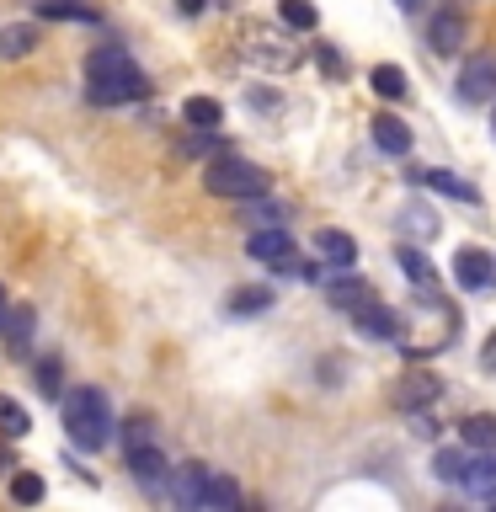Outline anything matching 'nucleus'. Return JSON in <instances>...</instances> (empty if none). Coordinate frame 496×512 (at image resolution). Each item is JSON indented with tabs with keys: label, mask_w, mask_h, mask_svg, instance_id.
Wrapping results in <instances>:
<instances>
[{
	"label": "nucleus",
	"mask_w": 496,
	"mask_h": 512,
	"mask_svg": "<svg viewBox=\"0 0 496 512\" xmlns=\"http://www.w3.org/2000/svg\"><path fill=\"white\" fill-rule=\"evenodd\" d=\"M150 91V80L134 59L123 54L118 43H102L86 54V96L102 107H118V102H139V96Z\"/></svg>",
	"instance_id": "1"
},
{
	"label": "nucleus",
	"mask_w": 496,
	"mask_h": 512,
	"mask_svg": "<svg viewBox=\"0 0 496 512\" xmlns=\"http://www.w3.org/2000/svg\"><path fill=\"white\" fill-rule=\"evenodd\" d=\"M64 432H70L75 448H86V454H96V448L112 443V406L102 390H70L64 395Z\"/></svg>",
	"instance_id": "2"
},
{
	"label": "nucleus",
	"mask_w": 496,
	"mask_h": 512,
	"mask_svg": "<svg viewBox=\"0 0 496 512\" xmlns=\"http://www.w3.org/2000/svg\"><path fill=\"white\" fill-rule=\"evenodd\" d=\"M203 187L214 192V198L246 203V198H262V192H267V171L256 166V160H246V155L224 150V155H214V160H208V171H203Z\"/></svg>",
	"instance_id": "3"
},
{
	"label": "nucleus",
	"mask_w": 496,
	"mask_h": 512,
	"mask_svg": "<svg viewBox=\"0 0 496 512\" xmlns=\"http://www.w3.org/2000/svg\"><path fill=\"white\" fill-rule=\"evenodd\" d=\"M246 59H251V64H262V70H294V64H299L304 54L283 38V32L246 27Z\"/></svg>",
	"instance_id": "4"
},
{
	"label": "nucleus",
	"mask_w": 496,
	"mask_h": 512,
	"mask_svg": "<svg viewBox=\"0 0 496 512\" xmlns=\"http://www.w3.org/2000/svg\"><path fill=\"white\" fill-rule=\"evenodd\" d=\"M459 102H496V59L491 54H475V59H464V70H459Z\"/></svg>",
	"instance_id": "5"
},
{
	"label": "nucleus",
	"mask_w": 496,
	"mask_h": 512,
	"mask_svg": "<svg viewBox=\"0 0 496 512\" xmlns=\"http://www.w3.org/2000/svg\"><path fill=\"white\" fill-rule=\"evenodd\" d=\"M246 251H251L262 267L294 272V240H288V230H283V224H267V230H256V235L246 240Z\"/></svg>",
	"instance_id": "6"
},
{
	"label": "nucleus",
	"mask_w": 496,
	"mask_h": 512,
	"mask_svg": "<svg viewBox=\"0 0 496 512\" xmlns=\"http://www.w3.org/2000/svg\"><path fill=\"white\" fill-rule=\"evenodd\" d=\"M352 326H358L363 336H374V342H400V315L379 299H363L358 310H352Z\"/></svg>",
	"instance_id": "7"
},
{
	"label": "nucleus",
	"mask_w": 496,
	"mask_h": 512,
	"mask_svg": "<svg viewBox=\"0 0 496 512\" xmlns=\"http://www.w3.org/2000/svg\"><path fill=\"white\" fill-rule=\"evenodd\" d=\"M454 278H459V288H470V294H480V288H491L496 283V262L480 246H464L459 256H454Z\"/></svg>",
	"instance_id": "8"
},
{
	"label": "nucleus",
	"mask_w": 496,
	"mask_h": 512,
	"mask_svg": "<svg viewBox=\"0 0 496 512\" xmlns=\"http://www.w3.org/2000/svg\"><path fill=\"white\" fill-rule=\"evenodd\" d=\"M438 395H443V384L432 379V374H422V368H416V374H406V379L395 384V406H400V411H427Z\"/></svg>",
	"instance_id": "9"
},
{
	"label": "nucleus",
	"mask_w": 496,
	"mask_h": 512,
	"mask_svg": "<svg viewBox=\"0 0 496 512\" xmlns=\"http://www.w3.org/2000/svg\"><path fill=\"white\" fill-rule=\"evenodd\" d=\"M459 491L464 496H480V502H496V448H480V459H470Z\"/></svg>",
	"instance_id": "10"
},
{
	"label": "nucleus",
	"mask_w": 496,
	"mask_h": 512,
	"mask_svg": "<svg viewBox=\"0 0 496 512\" xmlns=\"http://www.w3.org/2000/svg\"><path fill=\"white\" fill-rule=\"evenodd\" d=\"M128 470H134V480H139L144 491H166V475H171V464L160 459V454H155L150 443H144V448H134V454H128Z\"/></svg>",
	"instance_id": "11"
},
{
	"label": "nucleus",
	"mask_w": 496,
	"mask_h": 512,
	"mask_svg": "<svg viewBox=\"0 0 496 512\" xmlns=\"http://www.w3.org/2000/svg\"><path fill=\"white\" fill-rule=\"evenodd\" d=\"M427 43H432V54H459V48H464V16H459V11L432 16Z\"/></svg>",
	"instance_id": "12"
},
{
	"label": "nucleus",
	"mask_w": 496,
	"mask_h": 512,
	"mask_svg": "<svg viewBox=\"0 0 496 512\" xmlns=\"http://www.w3.org/2000/svg\"><path fill=\"white\" fill-rule=\"evenodd\" d=\"M315 251L326 256L331 267H352V262H358V240H352L347 230H331V224H326V230H315Z\"/></svg>",
	"instance_id": "13"
},
{
	"label": "nucleus",
	"mask_w": 496,
	"mask_h": 512,
	"mask_svg": "<svg viewBox=\"0 0 496 512\" xmlns=\"http://www.w3.org/2000/svg\"><path fill=\"white\" fill-rule=\"evenodd\" d=\"M374 144L384 155H411V128L395 118V112H379L374 118Z\"/></svg>",
	"instance_id": "14"
},
{
	"label": "nucleus",
	"mask_w": 496,
	"mask_h": 512,
	"mask_svg": "<svg viewBox=\"0 0 496 512\" xmlns=\"http://www.w3.org/2000/svg\"><path fill=\"white\" fill-rule=\"evenodd\" d=\"M235 502H240L235 480L219 475V470H203V507H208V512H230Z\"/></svg>",
	"instance_id": "15"
},
{
	"label": "nucleus",
	"mask_w": 496,
	"mask_h": 512,
	"mask_svg": "<svg viewBox=\"0 0 496 512\" xmlns=\"http://www.w3.org/2000/svg\"><path fill=\"white\" fill-rule=\"evenodd\" d=\"M368 86H374L384 102H400V96L411 91V80H406V70H400V64H374V70H368Z\"/></svg>",
	"instance_id": "16"
},
{
	"label": "nucleus",
	"mask_w": 496,
	"mask_h": 512,
	"mask_svg": "<svg viewBox=\"0 0 496 512\" xmlns=\"http://www.w3.org/2000/svg\"><path fill=\"white\" fill-rule=\"evenodd\" d=\"M272 288H262V283H246V288H235L230 294V304H224V310L230 315H262V310H272Z\"/></svg>",
	"instance_id": "17"
},
{
	"label": "nucleus",
	"mask_w": 496,
	"mask_h": 512,
	"mask_svg": "<svg viewBox=\"0 0 496 512\" xmlns=\"http://www.w3.org/2000/svg\"><path fill=\"white\" fill-rule=\"evenodd\" d=\"M32 48H38V32H32L27 22H11V27H0V59H27Z\"/></svg>",
	"instance_id": "18"
},
{
	"label": "nucleus",
	"mask_w": 496,
	"mask_h": 512,
	"mask_svg": "<svg viewBox=\"0 0 496 512\" xmlns=\"http://www.w3.org/2000/svg\"><path fill=\"white\" fill-rule=\"evenodd\" d=\"M182 118H187V128H219L224 123V107L214 102V96H187Z\"/></svg>",
	"instance_id": "19"
},
{
	"label": "nucleus",
	"mask_w": 496,
	"mask_h": 512,
	"mask_svg": "<svg viewBox=\"0 0 496 512\" xmlns=\"http://www.w3.org/2000/svg\"><path fill=\"white\" fill-rule=\"evenodd\" d=\"M422 182H427L432 192H443V198H459V203H480V192H475L470 182H459L454 171H422Z\"/></svg>",
	"instance_id": "20"
},
{
	"label": "nucleus",
	"mask_w": 496,
	"mask_h": 512,
	"mask_svg": "<svg viewBox=\"0 0 496 512\" xmlns=\"http://www.w3.org/2000/svg\"><path fill=\"white\" fill-rule=\"evenodd\" d=\"M326 294H331L336 310H347V315H352L363 299H374V288H368L363 278H342V283H326Z\"/></svg>",
	"instance_id": "21"
},
{
	"label": "nucleus",
	"mask_w": 496,
	"mask_h": 512,
	"mask_svg": "<svg viewBox=\"0 0 496 512\" xmlns=\"http://www.w3.org/2000/svg\"><path fill=\"white\" fill-rule=\"evenodd\" d=\"M395 262H400V272H406L416 288H432V283H438V272H432V262H427V256L416 251V246H400V251H395Z\"/></svg>",
	"instance_id": "22"
},
{
	"label": "nucleus",
	"mask_w": 496,
	"mask_h": 512,
	"mask_svg": "<svg viewBox=\"0 0 496 512\" xmlns=\"http://www.w3.org/2000/svg\"><path fill=\"white\" fill-rule=\"evenodd\" d=\"M464 443L470 448H496V416L491 411H475V416H464Z\"/></svg>",
	"instance_id": "23"
},
{
	"label": "nucleus",
	"mask_w": 496,
	"mask_h": 512,
	"mask_svg": "<svg viewBox=\"0 0 496 512\" xmlns=\"http://www.w3.org/2000/svg\"><path fill=\"white\" fill-rule=\"evenodd\" d=\"M464 470H470V459H464L459 448H438V459H432V475H438L443 486H464Z\"/></svg>",
	"instance_id": "24"
},
{
	"label": "nucleus",
	"mask_w": 496,
	"mask_h": 512,
	"mask_svg": "<svg viewBox=\"0 0 496 512\" xmlns=\"http://www.w3.org/2000/svg\"><path fill=\"white\" fill-rule=\"evenodd\" d=\"M400 230H406L411 240H432V235H438V219H432L422 203H406V208H400Z\"/></svg>",
	"instance_id": "25"
},
{
	"label": "nucleus",
	"mask_w": 496,
	"mask_h": 512,
	"mask_svg": "<svg viewBox=\"0 0 496 512\" xmlns=\"http://www.w3.org/2000/svg\"><path fill=\"white\" fill-rule=\"evenodd\" d=\"M278 16H283L294 32H315V27H320V11L310 6V0H278Z\"/></svg>",
	"instance_id": "26"
},
{
	"label": "nucleus",
	"mask_w": 496,
	"mask_h": 512,
	"mask_svg": "<svg viewBox=\"0 0 496 512\" xmlns=\"http://www.w3.org/2000/svg\"><path fill=\"white\" fill-rule=\"evenodd\" d=\"M176 502H182V507H203V464H187V470L176 475Z\"/></svg>",
	"instance_id": "27"
},
{
	"label": "nucleus",
	"mask_w": 496,
	"mask_h": 512,
	"mask_svg": "<svg viewBox=\"0 0 496 512\" xmlns=\"http://www.w3.org/2000/svg\"><path fill=\"white\" fill-rule=\"evenodd\" d=\"M27 336H32V310H16V315H11V326H6V347H11V358H27V352H32Z\"/></svg>",
	"instance_id": "28"
},
{
	"label": "nucleus",
	"mask_w": 496,
	"mask_h": 512,
	"mask_svg": "<svg viewBox=\"0 0 496 512\" xmlns=\"http://www.w3.org/2000/svg\"><path fill=\"white\" fill-rule=\"evenodd\" d=\"M27 427H32V416H27V406H16L11 395H0V432H11V438H22Z\"/></svg>",
	"instance_id": "29"
},
{
	"label": "nucleus",
	"mask_w": 496,
	"mask_h": 512,
	"mask_svg": "<svg viewBox=\"0 0 496 512\" xmlns=\"http://www.w3.org/2000/svg\"><path fill=\"white\" fill-rule=\"evenodd\" d=\"M11 496H16V502H43V475H32V470H22V475H16L11 480Z\"/></svg>",
	"instance_id": "30"
},
{
	"label": "nucleus",
	"mask_w": 496,
	"mask_h": 512,
	"mask_svg": "<svg viewBox=\"0 0 496 512\" xmlns=\"http://www.w3.org/2000/svg\"><path fill=\"white\" fill-rule=\"evenodd\" d=\"M150 416H128V422H123V443H128V454H134V448H144V443H150Z\"/></svg>",
	"instance_id": "31"
},
{
	"label": "nucleus",
	"mask_w": 496,
	"mask_h": 512,
	"mask_svg": "<svg viewBox=\"0 0 496 512\" xmlns=\"http://www.w3.org/2000/svg\"><path fill=\"white\" fill-rule=\"evenodd\" d=\"M59 379H64L59 358H38V390H43V395H59Z\"/></svg>",
	"instance_id": "32"
},
{
	"label": "nucleus",
	"mask_w": 496,
	"mask_h": 512,
	"mask_svg": "<svg viewBox=\"0 0 496 512\" xmlns=\"http://www.w3.org/2000/svg\"><path fill=\"white\" fill-rule=\"evenodd\" d=\"M208 150H219L214 128H198V134H187V139H182V155H208Z\"/></svg>",
	"instance_id": "33"
},
{
	"label": "nucleus",
	"mask_w": 496,
	"mask_h": 512,
	"mask_svg": "<svg viewBox=\"0 0 496 512\" xmlns=\"http://www.w3.org/2000/svg\"><path fill=\"white\" fill-rule=\"evenodd\" d=\"M32 6H38L43 16H91V11H80L75 0H32Z\"/></svg>",
	"instance_id": "34"
},
{
	"label": "nucleus",
	"mask_w": 496,
	"mask_h": 512,
	"mask_svg": "<svg viewBox=\"0 0 496 512\" xmlns=\"http://www.w3.org/2000/svg\"><path fill=\"white\" fill-rule=\"evenodd\" d=\"M251 219H262V224H283V208H278V203H256V208H251Z\"/></svg>",
	"instance_id": "35"
},
{
	"label": "nucleus",
	"mask_w": 496,
	"mask_h": 512,
	"mask_svg": "<svg viewBox=\"0 0 496 512\" xmlns=\"http://www.w3.org/2000/svg\"><path fill=\"white\" fill-rule=\"evenodd\" d=\"M411 432H416V438H432L438 427H432V416H427V411H416V427H411Z\"/></svg>",
	"instance_id": "36"
},
{
	"label": "nucleus",
	"mask_w": 496,
	"mask_h": 512,
	"mask_svg": "<svg viewBox=\"0 0 496 512\" xmlns=\"http://www.w3.org/2000/svg\"><path fill=\"white\" fill-rule=\"evenodd\" d=\"M480 363H486V368H496V331L486 336V352H480Z\"/></svg>",
	"instance_id": "37"
},
{
	"label": "nucleus",
	"mask_w": 496,
	"mask_h": 512,
	"mask_svg": "<svg viewBox=\"0 0 496 512\" xmlns=\"http://www.w3.org/2000/svg\"><path fill=\"white\" fill-rule=\"evenodd\" d=\"M208 6V0H176V11H182V16H198Z\"/></svg>",
	"instance_id": "38"
},
{
	"label": "nucleus",
	"mask_w": 496,
	"mask_h": 512,
	"mask_svg": "<svg viewBox=\"0 0 496 512\" xmlns=\"http://www.w3.org/2000/svg\"><path fill=\"white\" fill-rule=\"evenodd\" d=\"M11 326V299H6V288H0V331Z\"/></svg>",
	"instance_id": "39"
},
{
	"label": "nucleus",
	"mask_w": 496,
	"mask_h": 512,
	"mask_svg": "<svg viewBox=\"0 0 496 512\" xmlns=\"http://www.w3.org/2000/svg\"><path fill=\"white\" fill-rule=\"evenodd\" d=\"M6 470H16V459H11V448L0 443V475H6Z\"/></svg>",
	"instance_id": "40"
},
{
	"label": "nucleus",
	"mask_w": 496,
	"mask_h": 512,
	"mask_svg": "<svg viewBox=\"0 0 496 512\" xmlns=\"http://www.w3.org/2000/svg\"><path fill=\"white\" fill-rule=\"evenodd\" d=\"M395 6H400V11H422L427 0H395Z\"/></svg>",
	"instance_id": "41"
},
{
	"label": "nucleus",
	"mask_w": 496,
	"mask_h": 512,
	"mask_svg": "<svg viewBox=\"0 0 496 512\" xmlns=\"http://www.w3.org/2000/svg\"><path fill=\"white\" fill-rule=\"evenodd\" d=\"M491 134H496V112H491Z\"/></svg>",
	"instance_id": "42"
}]
</instances>
